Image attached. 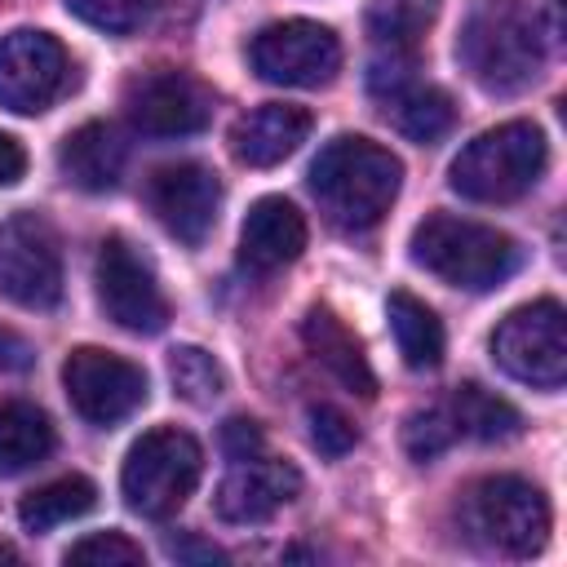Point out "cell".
Masks as SVG:
<instances>
[{"label":"cell","mask_w":567,"mask_h":567,"mask_svg":"<svg viewBox=\"0 0 567 567\" xmlns=\"http://www.w3.org/2000/svg\"><path fill=\"white\" fill-rule=\"evenodd\" d=\"M306 248V217L284 199V195H266L248 208L244 226H239V261L252 275H275L288 261H297Z\"/></svg>","instance_id":"obj_17"},{"label":"cell","mask_w":567,"mask_h":567,"mask_svg":"<svg viewBox=\"0 0 567 567\" xmlns=\"http://www.w3.org/2000/svg\"><path fill=\"white\" fill-rule=\"evenodd\" d=\"M168 381H173V390H177L186 403H195V408L213 403V399L226 390L221 363H217L208 350H199V346H177V350L168 354Z\"/></svg>","instance_id":"obj_26"},{"label":"cell","mask_w":567,"mask_h":567,"mask_svg":"<svg viewBox=\"0 0 567 567\" xmlns=\"http://www.w3.org/2000/svg\"><path fill=\"white\" fill-rule=\"evenodd\" d=\"M62 4L80 22H89V27L106 31V35H128V31H137V27L151 22V13H155L159 0H62Z\"/></svg>","instance_id":"obj_27"},{"label":"cell","mask_w":567,"mask_h":567,"mask_svg":"<svg viewBox=\"0 0 567 567\" xmlns=\"http://www.w3.org/2000/svg\"><path fill=\"white\" fill-rule=\"evenodd\" d=\"M58 168L80 190H111L124 173V137L106 120L80 124L58 146Z\"/></svg>","instance_id":"obj_20"},{"label":"cell","mask_w":567,"mask_h":567,"mask_svg":"<svg viewBox=\"0 0 567 567\" xmlns=\"http://www.w3.org/2000/svg\"><path fill=\"white\" fill-rule=\"evenodd\" d=\"M199 470H204L199 443L177 425H159V430H146L128 447L124 470H120V487H124V501L133 514L173 518L186 505V496L195 492Z\"/></svg>","instance_id":"obj_6"},{"label":"cell","mask_w":567,"mask_h":567,"mask_svg":"<svg viewBox=\"0 0 567 567\" xmlns=\"http://www.w3.org/2000/svg\"><path fill=\"white\" fill-rule=\"evenodd\" d=\"M465 532L505 558H532L549 540V501L518 474H487L461 496Z\"/></svg>","instance_id":"obj_5"},{"label":"cell","mask_w":567,"mask_h":567,"mask_svg":"<svg viewBox=\"0 0 567 567\" xmlns=\"http://www.w3.org/2000/svg\"><path fill=\"white\" fill-rule=\"evenodd\" d=\"M221 443H226V452H230L235 461H244V456H257V452H261V430H257V421L235 416V421H226Z\"/></svg>","instance_id":"obj_31"},{"label":"cell","mask_w":567,"mask_h":567,"mask_svg":"<svg viewBox=\"0 0 567 567\" xmlns=\"http://www.w3.org/2000/svg\"><path fill=\"white\" fill-rule=\"evenodd\" d=\"M492 359L532 390L567 381V315L554 297L509 310L492 332Z\"/></svg>","instance_id":"obj_7"},{"label":"cell","mask_w":567,"mask_h":567,"mask_svg":"<svg viewBox=\"0 0 567 567\" xmlns=\"http://www.w3.org/2000/svg\"><path fill=\"white\" fill-rule=\"evenodd\" d=\"M377 102H381V115L412 142H434L452 128L456 111H452V97L439 89V84H425L416 80V58H390V53H377L372 58V75H368Z\"/></svg>","instance_id":"obj_13"},{"label":"cell","mask_w":567,"mask_h":567,"mask_svg":"<svg viewBox=\"0 0 567 567\" xmlns=\"http://www.w3.org/2000/svg\"><path fill=\"white\" fill-rule=\"evenodd\" d=\"M301 492V474L288 461L270 456H244L235 470L217 483V514L226 523H266L275 509H284Z\"/></svg>","instance_id":"obj_16"},{"label":"cell","mask_w":567,"mask_h":567,"mask_svg":"<svg viewBox=\"0 0 567 567\" xmlns=\"http://www.w3.org/2000/svg\"><path fill=\"white\" fill-rule=\"evenodd\" d=\"M62 558L75 567H124V563H142V545L128 540L124 532H93V536L75 540Z\"/></svg>","instance_id":"obj_28"},{"label":"cell","mask_w":567,"mask_h":567,"mask_svg":"<svg viewBox=\"0 0 567 567\" xmlns=\"http://www.w3.org/2000/svg\"><path fill=\"white\" fill-rule=\"evenodd\" d=\"M385 315H390V332H394V346H399L408 368L425 372V368L443 363V323L421 297L399 288V292H390Z\"/></svg>","instance_id":"obj_21"},{"label":"cell","mask_w":567,"mask_h":567,"mask_svg":"<svg viewBox=\"0 0 567 567\" xmlns=\"http://www.w3.org/2000/svg\"><path fill=\"white\" fill-rule=\"evenodd\" d=\"M452 434H456L452 412L425 408V412H412V416H408V425H403V447H408V456L430 461V456H439V452L452 443Z\"/></svg>","instance_id":"obj_29"},{"label":"cell","mask_w":567,"mask_h":567,"mask_svg":"<svg viewBox=\"0 0 567 567\" xmlns=\"http://www.w3.org/2000/svg\"><path fill=\"white\" fill-rule=\"evenodd\" d=\"M456 58L487 93H518L545 66V27L527 0H470Z\"/></svg>","instance_id":"obj_2"},{"label":"cell","mask_w":567,"mask_h":567,"mask_svg":"<svg viewBox=\"0 0 567 567\" xmlns=\"http://www.w3.org/2000/svg\"><path fill=\"white\" fill-rule=\"evenodd\" d=\"M146 204L159 217V226L182 239V244H204L208 230L217 226V208H221V182L217 173H208L204 164H164L151 173L146 182Z\"/></svg>","instance_id":"obj_15"},{"label":"cell","mask_w":567,"mask_h":567,"mask_svg":"<svg viewBox=\"0 0 567 567\" xmlns=\"http://www.w3.org/2000/svg\"><path fill=\"white\" fill-rule=\"evenodd\" d=\"M22 173H27V151H22V142L0 128V186H18Z\"/></svg>","instance_id":"obj_32"},{"label":"cell","mask_w":567,"mask_h":567,"mask_svg":"<svg viewBox=\"0 0 567 567\" xmlns=\"http://www.w3.org/2000/svg\"><path fill=\"white\" fill-rule=\"evenodd\" d=\"M53 452V425L35 403L0 408V478L40 465Z\"/></svg>","instance_id":"obj_23"},{"label":"cell","mask_w":567,"mask_h":567,"mask_svg":"<svg viewBox=\"0 0 567 567\" xmlns=\"http://www.w3.org/2000/svg\"><path fill=\"white\" fill-rule=\"evenodd\" d=\"M452 425H456V434H470V439H483V443H505L523 430V416L501 394L470 381L452 399Z\"/></svg>","instance_id":"obj_25"},{"label":"cell","mask_w":567,"mask_h":567,"mask_svg":"<svg viewBox=\"0 0 567 567\" xmlns=\"http://www.w3.org/2000/svg\"><path fill=\"white\" fill-rule=\"evenodd\" d=\"M66 49L35 27H18L0 40V106L13 115L49 111L66 89Z\"/></svg>","instance_id":"obj_12"},{"label":"cell","mask_w":567,"mask_h":567,"mask_svg":"<svg viewBox=\"0 0 567 567\" xmlns=\"http://www.w3.org/2000/svg\"><path fill=\"white\" fill-rule=\"evenodd\" d=\"M124 115L146 137H190L208 124L213 97L186 71H151L124 89Z\"/></svg>","instance_id":"obj_14"},{"label":"cell","mask_w":567,"mask_h":567,"mask_svg":"<svg viewBox=\"0 0 567 567\" xmlns=\"http://www.w3.org/2000/svg\"><path fill=\"white\" fill-rule=\"evenodd\" d=\"M0 297L22 310H53L62 297L58 235L40 213H13L0 226Z\"/></svg>","instance_id":"obj_9"},{"label":"cell","mask_w":567,"mask_h":567,"mask_svg":"<svg viewBox=\"0 0 567 567\" xmlns=\"http://www.w3.org/2000/svg\"><path fill=\"white\" fill-rule=\"evenodd\" d=\"M439 18V0H368V35L377 53L416 58L421 35Z\"/></svg>","instance_id":"obj_22"},{"label":"cell","mask_w":567,"mask_h":567,"mask_svg":"<svg viewBox=\"0 0 567 567\" xmlns=\"http://www.w3.org/2000/svg\"><path fill=\"white\" fill-rule=\"evenodd\" d=\"M93 501H97V487L84 474H62V478L27 492L22 505H18V518H22L27 532H53V527L89 514Z\"/></svg>","instance_id":"obj_24"},{"label":"cell","mask_w":567,"mask_h":567,"mask_svg":"<svg viewBox=\"0 0 567 567\" xmlns=\"http://www.w3.org/2000/svg\"><path fill=\"white\" fill-rule=\"evenodd\" d=\"M412 261L434 279H443L447 288L492 292L518 270L523 248L514 244V235L496 226L452 217V213H430L412 230Z\"/></svg>","instance_id":"obj_3"},{"label":"cell","mask_w":567,"mask_h":567,"mask_svg":"<svg viewBox=\"0 0 567 567\" xmlns=\"http://www.w3.org/2000/svg\"><path fill=\"white\" fill-rule=\"evenodd\" d=\"M301 337H306V350L315 354V363L328 368L346 390H354V394H363V399L377 390V377H372V368H368V359H363L359 337H354L328 306H310V310H306Z\"/></svg>","instance_id":"obj_19"},{"label":"cell","mask_w":567,"mask_h":567,"mask_svg":"<svg viewBox=\"0 0 567 567\" xmlns=\"http://www.w3.org/2000/svg\"><path fill=\"white\" fill-rule=\"evenodd\" d=\"M310 111L292 102H266L248 115L235 120L230 128V155L248 168H270L284 164L306 137H310Z\"/></svg>","instance_id":"obj_18"},{"label":"cell","mask_w":567,"mask_h":567,"mask_svg":"<svg viewBox=\"0 0 567 567\" xmlns=\"http://www.w3.org/2000/svg\"><path fill=\"white\" fill-rule=\"evenodd\" d=\"M403 164L390 146L341 133L310 164V195L337 230H372L399 199Z\"/></svg>","instance_id":"obj_1"},{"label":"cell","mask_w":567,"mask_h":567,"mask_svg":"<svg viewBox=\"0 0 567 567\" xmlns=\"http://www.w3.org/2000/svg\"><path fill=\"white\" fill-rule=\"evenodd\" d=\"M27 363H31L27 341H18L13 332H0V368H27Z\"/></svg>","instance_id":"obj_33"},{"label":"cell","mask_w":567,"mask_h":567,"mask_svg":"<svg viewBox=\"0 0 567 567\" xmlns=\"http://www.w3.org/2000/svg\"><path fill=\"white\" fill-rule=\"evenodd\" d=\"M545 164H549L545 133L527 120H509L465 142V151L452 159L447 182L456 195L474 204H509L540 182Z\"/></svg>","instance_id":"obj_4"},{"label":"cell","mask_w":567,"mask_h":567,"mask_svg":"<svg viewBox=\"0 0 567 567\" xmlns=\"http://www.w3.org/2000/svg\"><path fill=\"white\" fill-rule=\"evenodd\" d=\"M252 71L266 84H288V89H319L337 75L341 66V40L310 18H288L252 35Z\"/></svg>","instance_id":"obj_11"},{"label":"cell","mask_w":567,"mask_h":567,"mask_svg":"<svg viewBox=\"0 0 567 567\" xmlns=\"http://www.w3.org/2000/svg\"><path fill=\"white\" fill-rule=\"evenodd\" d=\"M310 443H315L323 456H346V452L359 443V430L350 425L346 412L319 403V408H310Z\"/></svg>","instance_id":"obj_30"},{"label":"cell","mask_w":567,"mask_h":567,"mask_svg":"<svg viewBox=\"0 0 567 567\" xmlns=\"http://www.w3.org/2000/svg\"><path fill=\"white\" fill-rule=\"evenodd\" d=\"M62 390L89 425H120L146 403V372L124 354L80 346L62 363Z\"/></svg>","instance_id":"obj_10"},{"label":"cell","mask_w":567,"mask_h":567,"mask_svg":"<svg viewBox=\"0 0 567 567\" xmlns=\"http://www.w3.org/2000/svg\"><path fill=\"white\" fill-rule=\"evenodd\" d=\"M93 284H97V306L106 310V319L115 328L151 337L168 323V297L155 279V266L124 235L102 239Z\"/></svg>","instance_id":"obj_8"}]
</instances>
